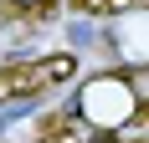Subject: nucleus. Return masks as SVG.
I'll return each mask as SVG.
<instances>
[{
  "instance_id": "f257e3e1",
  "label": "nucleus",
  "mask_w": 149,
  "mask_h": 143,
  "mask_svg": "<svg viewBox=\"0 0 149 143\" xmlns=\"http://www.w3.org/2000/svg\"><path fill=\"white\" fill-rule=\"evenodd\" d=\"M36 67H26V61H15V67L0 72V97H26V92H36Z\"/></svg>"
},
{
  "instance_id": "f03ea898",
  "label": "nucleus",
  "mask_w": 149,
  "mask_h": 143,
  "mask_svg": "<svg viewBox=\"0 0 149 143\" xmlns=\"http://www.w3.org/2000/svg\"><path fill=\"white\" fill-rule=\"evenodd\" d=\"M72 72H77V61H72V56H46L41 67H36V82H41V87H46V82H67Z\"/></svg>"
},
{
  "instance_id": "7ed1b4c3",
  "label": "nucleus",
  "mask_w": 149,
  "mask_h": 143,
  "mask_svg": "<svg viewBox=\"0 0 149 143\" xmlns=\"http://www.w3.org/2000/svg\"><path fill=\"white\" fill-rule=\"evenodd\" d=\"M15 10H46V5H52V0H10Z\"/></svg>"
},
{
  "instance_id": "20e7f679",
  "label": "nucleus",
  "mask_w": 149,
  "mask_h": 143,
  "mask_svg": "<svg viewBox=\"0 0 149 143\" xmlns=\"http://www.w3.org/2000/svg\"><path fill=\"white\" fill-rule=\"evenodd\" d=\"M82 10H108V0H77Z\"/></svg>"
},
{
  "instance_id": "39448f33",
  "label": "nucleus",
  "mask_w": 149,
  "mask_h": 143,
  "mask_svg": "<svg viewBox=\"0 0 149 143\" xmlns=\"http://www.w3.org/2000/svg\"><path fill=\"white\" fill-rule=\"evenodd\" d=\"M118 5H134V0H108V10H118Z\"/></svg>"
}]
</instances>
